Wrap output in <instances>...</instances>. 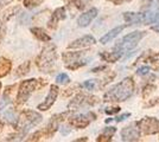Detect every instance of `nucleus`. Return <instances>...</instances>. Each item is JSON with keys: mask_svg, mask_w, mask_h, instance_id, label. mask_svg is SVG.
Wrapping results in <instances>:
<instances>
[{"mask_svg": "<svg viewBox=\"0 0 159 142\" xmlns=\"http://www.w3.org/2000/svg\"><path fill=\"white\" fill-rule=\"evenodd\" d=\"M135 90V83L132 77H126L114 87L108 89L105 96L103 101L106 102H124L132 97Z\"/></svg>", "mask_w": 159, "mask_h": 142, "instance_id": "1", "label": "nucleus"}, {"mask_svg": "<svg viewBox=\"0 0 159 142\" xmlns=\"http://www.w3.org/2000/svg\"><path fill=\"white\" fill-rule=\"evenodd\" d=\"M57 62V51L53 44L43 47L40 54L36 58V65L42 72H52Z\"/></svg>", "mask_w": 159, "mask_h": 142, "instance_id": "2", "label": "nucleus"}, {"mask_svg": "<svg viewBox=\"0 0 159 142\" xmlns=\"http://www.w3.org/2000/svg\"><path fill=\"white\" fill-rule=\"evenodd\" d=\"M42 120H43V117L39 113H37L34 110H30V109H25L18 116V120H17V123L14 127L18 130H20L21 133L26 134V131H29L33 127H36L37 124H39Z\"/></svg>", "mask_w": 159, "mask_h": 142, "instance_id": "3", "label": "nucleus"}, {"mask_svg": "<svg viewBox=\"0 0 159 142\" xmlns=\"http://www.w3.org/2000/svg\"><path fill=\"white\" fill-rule=\"evenodd\" d=\"M145 36H146L145 31H133L131 33L124 36V37L115 44L114 49L124 54L125 51H129V50L134 49Z\"/></svg>", "mask_w": 159, "mask_h": 142, "instance_id": "4", "label": "nucleus"}, {"mask_svg": "<svg viewBox=\"0 0 159 142\" xmlns=\"http://www.w3.org/2000/svg\"><path fill=\"white\" fill-rule=\"evenodd\" d=\"M37 88H38V80L36 78H30V80H25L21 82L19 84L17 97H16V107L23 105Z\"/></svg>", "mask_w": 159, "mask_h": 142, "instance_id": "5", "label": "nucleus"}, {"mask_svg": "<svg viewBox=\"0 0 159 142\" xmlns=\"http://www.w3.org/2000/svg\"><path fill=\"white\" fill-rule=\"evenodd\" d=\"M98 103H99V97L93 96V95H86L83 93H80L70 101V103L68 104V108L79 109L83 108V107H93Z\"/></svg>", "mask_w": 159, "mask_h": 142, "instance_id": "6", "label": "nucleus"}, {"mask_svg": "<svg viewBox=\"0 0 159 142\" xmlns=\"http://www.w3.org/2000/svg\"><path fill=\"white\" fill-rule=\"evenodd\" d=\"M135 124L140 131L145 135H153V134L159 133V120H157L156 117L147 116V117L141 118Z\"/></svg>", "mask_w": 159, "mask_h": 142, "instance_id": "7", "label": "nucleus"}, {"mask_svg": "<svg viewBox=\"0 0 159 142\" xmlns=\"http://www.w3.org/2000/svg\"><path fill=\"white\" fill-rule=\"evenodd\" d=\"M58 93H60V89L57 87V84H52L50 87V90L48 93V96L45 97L44 102H42L40 104H38L37 109L40 110V111H47L53 105V103L57 100V96H58Z\"/></svg>", "mask_w": 159, "mask_h": 142, "instance_id": "8", "label": "nucleus"}, {"mask_svg": "<svg viewBox=\"0 0 159 142\" xmlns=\"http://www.w3.org/2000/svg\"><path fill=\"white\" fill-rule=\"evenodd\" d=\"M120 134H121V140L125 142L138 141L140 139V130H139V128L137 127V124H135V127H134L133 124H131V126H128V127L122 128Z\"/></svg>", "mask_w": 159, "mask_h": 142, "instance_id": "9", "label": "nucleus"}, {"mask_svg": "<svg viewBox=\"0 0 159 142\" xmlns=\"http://www.w3.org/2000/svg\"><path fill=\"white\" fill-rule=\"evenodd\" d=\"M66 18V7H58L56 8L51 14V18L50 20L48 21V27L51 28V30H56L58 26V23L61 20H64Z\"/></svg>", "mask_w": 159, "mask_h": 142, "instance_id": "10", "label": "nucleus"}, {"mask_svg": "<svg viewBox=\"0 0 159 142\" xmlns=\"http://www.w3.org/2000/svg\"><path fill=\"white\" fill-rule=\"evenodd\" d=\"M98 13H99V11H98V8H95V7L88 10L87 12L82 13L79 17V19H77V25H79L80 27H87L96 17H98Z\"/></svg>", "mask_w": 159, "mask_h": 142, "instance_id": "11", "label": "nucleus"}, {"mask_svg": "<svg viewBox=\"0 0 159 142\" xmlns=\"http://www.w3.org/2000/svg\"><path fill=\"white\" fill-rule=\"evenodd\" d=\"M90 123V118H89V115L87 114H80V115H75L73 117H69V124L74 127V128L77 129H84L86 127L89 126Z\"/></svg>", "mask_w": 159, "mask_h": 142, "instance_id": "12", "label": "nucleus"}, {"mask_svg": "<svg viewBox=\"0 0 159 142\" xmlns=\"http://www.w3.org/2000/svg\"><path fill=\"white\" fill-rule=\"evenodd\" d=\"M95 43H96V41H95V38H94L93 36L87 34V36H83V37H81L79 39H76V41H71V43L68 45V49H82V47H88V46H90V45H94Z\"/></svg>", "mask_w": 159, "mask_h": 142, "instance_id": "13", "label": "nucleus"}, {"mask_svg": "<svg viewBox=\"0 0 159 142\" xmlns=\"http://www.w3.org/2000/svg\"><path fill=\"white\" fill-rule=\"evenodd\" d=\"M124 19L128 25H139L144 24V14L141 12H125Z\"/></svg>", "mask_w": 159, "mask_h": 142, "instance_id": "14", "label": "nucleus"}, {"mask_svg": "<svg viewBox=\"0 0 159 142\" xmlns=\"http://www.w3.org/2000/svg\"><path fill=\"white\" fill-rule=\"evenodd\" d=\"M127 25H119V26L114 27V28H112L111 31H108L103 37H101V39H100V43L101 44H107V43H111V41H113V39H115L118 36H119L124 30H125V27H126Z\"/></svg>", "mask_w": 159, "mask_h": 142, "instance_id": "15", "label": "nucleus"}, {"mask_svg": "<svg viewBox=\"0 0 159 142\" xmlns=\"http://www.w3.org/2000/svg\"><path fill=\"white\" fill-rule=\"evenodd\" d=\"M87 51H79V52H64L62 54V58L64 61V64L66 65H70L75 62H79L81 59H83V56L86 54Z\"/></svg>", "mask_w": 159, "mask_h": 142, "instance_id": "16", "label": "nucleus"}, {"mask_svg": "<svg viewBox=\"0 0 159 142\" xmlns=\"http://www.w3.org/2000/svg\"><path fill=\"white\" fill-rule=\"evenodd\" d=\"M31 33L40 41H44V43H48V41H51V37L48 34V32L42 28V27H31Z\"/></svg>", "mask_w": 159, "mask_h": 142, "instance_id": "17", "label": "nucleus"}, {"mask_svg": "<svg viewBox=\"0 0 159 142\" xmlns=\"http://www.w3.org/2000/svg\"><path fill=\"white\" fill-rule=\"evenodd\" d=\"M100 56H101V58H102L105 62H108V63H115V62H118L120 58H121L122 52H120V51H118V50L114 49V51H112V52H102Z\"/></svg>", "mask_w": 159, "mask_h": 142, "instance_id": "18", "label": "nucleus"}, {"mask_svg": "<svg viewBox=\"0 0 159 142\" xmlns=\"http://www.w3.org/2000/svg\"><path fill=\"white\" fill-rule=\"evenodd\" d=\"M11 69H12V62L5 57H1L0 58V78H4L5 76L10 74Z\"/></svg>", "mask_w": 159, "mask_h": 142, "instance_id": "19", "label": "nucleus"}, {"mask_svg": "<svg viewBox=\"0 0 159 142\" xmlns=\"http://www.w3.org/2000/svg\"><path fill=\"white\" fill-rule=\"evenodd\" d=\"M30 67H31V63L27 61V62H24L23 64H20L19 67L17 68L16 70V76L17 77H23V76H25V75L29 74V71H30Z\"/></svg>", "mask_w": 159, "mask_h": 142, "instance_id": "20", "label": "nucleus"}, {"mask_svg": "<svg viewBox=\"0 0 159 142\" xmlns=\"http://www.w3.org/2000/svg\"><path fill=\"white\" fill-rule=\"evenodd\" d=\"M4 116H5V118H6L10 123H12L13 126H16L17 120H18V116L16 114L14 109H7L6 111H5V114H4Z\"/></svg>", "mask_w": 159, "mask_h": 142, "instance_id": "21", "label": "nucleus"}, {"mask_svg": "<svg viewBox=\"0 0 159 142\" xmlns=\"http://www.w3.org/2000/svg\"><path fill=\"white\" fill-rule=\"evenodd\" d=\"M82 88H84L86 90H89V91H93L95 89L99 87V81L98 80H88V81L83 82L81 84Z\"/></svg>", "mask_w": 159, "mask_h": 142, "instance_id": "22", "label": "nucleus"}, {"mask_svg": "<svg viewBox=\"0 0 159 142\" xmlns=\"http://www.w3.org/2000/svg\"><path fill=\"white\" fill-rule=\"evenodd\" d=\"M42 139H48L47 133H45V130H44V129H42V130H38V131L33 133L32 135L27 139V141H39V140H42Z\"/></svg>", "mask_w": 159, "mask_h": 142, "instance_id": "23", "label": "nucleus"}, {"mask_svg": "<svg viewBox=\"0 0 159 142\" xmlns=\"http://www.w3.org/2000/svg\"><path fill=\"white\" fill-rule=\"evenodd\" d=\"M88 63H89V59L83 58V59H81V61H79V62H75V63L70 64V65H66V68L69 69V70H76V69L84 67V65H86V64H88Z\"/></svg>", "mask_w": 159, "mask_h": 142, "instance_id": "24", "label": "nucleus"}, {"mask_svg": "<svg viewBox=\"0 0 159 142\" xmlns=\"http://www.w3.org/2000/svg\"><path fill=\"white\" fill-rule=\"evenodd\" d=\"M43 1L44 0H24V6L27 8H33V7L40 5Z\"/></svg>", "mask_w": 159, "mask_h": 142, "instance_id": "25", "label": "nucleus"}, {"mask_svg": "<svg viewBox=\"0 0 159 142\" xmlns=\"http://www.w3.org/2000/svg\"><path fill=\"white\" fill-rule=\"evenodd\" d=\"M56 82L57 84H68L70 82V78L66 74H60L56 77Z\"/></svg>", "mask_w": 159, "mask_h": 142, "instance_id": "26", "label": "nucleus"}, {"mask_svg": "<svg viewBox=\"0 0 159 142\" xmlns=\"http://www.w3.org/2000/svg\"><path fill=\"white\" fill-rule=\"evenodd\" d=\"M19 11V6H16V7H12L11 10H8V11H6L5 13H4V20L6 21V20H8L12 15H14V14L17 13Z\"/></svg>", "mask_w": 159, "mask_h": 142, "instance_id": "27", "label": "nucleus"}, {"mask_svg": "<svg viewBox=\"0 0 159 142\" xmlns=\"http://www.w3.org/2000/svg\"><path fill=\"white\" fill-rule=\"evenodd\" d=\"M154 90H156V87H154L153 84H147L145 88H144V90H143V97H144V98L148 97Z\"/></svg>", "mask_w": 159, "mask_h": 142, "instance_id": "28", "label": "nucleus"}, {"mask_svg": "<svg viewBox=\"0 0 159 142\" xmlns=\"http://www.w3.org/2000/svg\"><path fill=\"white\" fill-rule=\"evenodd\" d=\"M120 111V107H108L106 108L105 113L107 115H114V114H118Z\"/></svg>", "mask_w": 159, "mask_h": 142, "instance_id": "29", "label": "nucleus"}, {"mask_svg": "<svg viewBox=\"0 0 159 142\" xmlns=\"http://www.w3.org/2000/svg\"><path fill=\"white\" fill-rule=\"evenodd\" d=\"M150 67H146V65H144V67H141V68H139L138 70H137V75H139V76H146V75L150 72Z\"/></svg>", "mask_w": 159, "mask_h": 142, "instance_id": "30", "label": "nucleus"}, {"mask_svg": "<svg viewBox=\"0 0 159 142\" xmlns=\"http://www.w3.org/2000/svg\"><path fill=\"white\" fill-rule=\"evenodd\" d=\"M158 2H159V0H144V5L146 6L147 10H150V8H152L153 6H156Z\"/></svg>", "mask_w": 159, "mask_h": 142, "instance_id": "31", "label": "nucleus"}, {"mask_svg": "<svg viewBox=\"0 0 159 142\" xmlns=\"http://www.w3.org/2000/svg\"><path fill=\"white\" fill-rule=\"evenodd\" d=\"M115 133H116V128H115V127H108V128H106L105 130H103V134L111 136V137H112Z\"/></svg>", "mask_w": 159, "mask_h": 142, "instance_id": "32", "label": "nucleus"}, {"mask_svg": "<svg viewBox=\"0 0 159 142\" xmlns=\"http://www.w3.org/2000/svg\"><path fill=\"white\" fill-rule=\"evenodd\" d=\"M111 140H112V137H111V136H108V135H106V134H103V133H102V134H101V135L96 139V141H98V142H109Z\"/></svg>", "mask_w": 159, "mask_h": 142, "instance_id": "33", "label": "nucleus"}, {"mask_svg": "<svg viewBox=\"0 0 159 142\" xmlns=\"http://www.w3.org/2000/svg\"><path fill=\"white\" fill-rule=\"evenodd\" d=\"M77 87H80V85H74V87H71V88H69V89H66V91L63 93V97H69L70 95H73L74 94V91H75V89L77 88Z\"/></svg>", "mask_w": 159, "mask_h": 142, "instance_id": "34", "label": "nucleus"}, {"mask_svg": "<svg viewBox=\"0 0 159 142\" xmlns=\"http://www.w3.org/2000/svg\"><path fill=\"white\" fill-rule=\"evenodd\" d=\"M131 116V113H125V114H122V115L118 116L116 118H115V122H122L124 120H126L127 117H129Z\"/></svg>", "mask_w": 159, "mask_h": 142, "instance_id": "35", "label": "nucleus"}, {"mask_svg": "<svg viewBox=\"0 0 159 142\" xmlns=\"http://www.w3.org/2000/svg\"><path fill=\"white\" fill-rule=\"evenodd\" d=\"M11 1H12V0H0V10H1V8H4L6 5H8Z\"/></svg>", "mask_w": 159, "mask_h": 142, "instance_id": "36", "label": "nucleus"}, {"mask_svg": "<svg viewBox=\"0 0 159 142\" xmlns=\"http://www.w3.org/2000/svg\"><path fill=\"white\" fill-rule=\"evenodd\" d=\"M151 30H152V31H156L157 33H159V20L156 21V24L151 26Z\"/></svg>", "mask_w": 159, "mask_h": 142, "instance_id": "37", "label": "nucleus"}, {"mask_svg": "<svg viewBox=\"0 0 159 142\" xmlns=\"http://www.w3.org/2000/svg\"><path fill=\"white\" fill-rule=\"evenodd\" d=\"M156 104H159V97L154 98V100L151 101L150 103H147V107H152V105H156Z\"/></svg>", "mask_w": 159, "mask_h": 142, "instance_id": "38", "label": "nucleus"}, {"mask_svg": "<svg viewBox=\"0 0 159 142\" xmlns=\"http://www.w3.org/2000/svg\"><path fill=\"white\" fill-rule=\"evenodd\" d=\"M109 1H112L113 4H115V5H121L122 2H126V1H131V0H109Z\"/></svg>", "mask_w": 159, "mask_h": 142, "instance_id": "39", "label": "nucleus"}, {"mask_svg": "<svg viewBox=\"0 0 159 142\" xmlns=\"http://www.w3.org/2000/svg\"><path fill=\"white\" fill-rule=\"evenodd\" d=\"M105 69H106V67H98V68H94L92 70V72H98L100 70H105Z\"/></svg>", "mask_w": 159, "mask_h": 142, "instance_id": "40", "label": "nucleus"}, {"mask_svg": "<svg viewBox=\"0 0 159 142\" xmlns=\"http://www.w3.org/2000/svg\"><path fill=\"white\" fill-rule=\"evenodd\" d=\"M2 33H4V27H2V25H1V23H0V38H1V36H2Z\"/></svg>", "mask_w": 159, "mask_h": 142, "instance_id": "41", "label": "nucleus"}, {"mask_svg": "<svg viewBox=\"0 0 159 142\" xmlns=\"http://www.w3.org/2000/svg\"><path fill=\"white\" fill-rule=\"evenodd\" d=\"M80 141H88V139L87 137H83V139H77L76 142H80Z\"/></svg>", "mask_w": 159, "mask_h": 142, "instance_id": "42", "label": "nucleus"}, {"mask_svg": "<svg viewBox=\"0 0 159 142\" xmlns=\"http://www.w3.org/2000/svg\"><path fill=\"white\" fill-rule=\"evenodd\" d=\"M2 127H4V123H2V122H0V131L2 130Z\"/></svg>", "mask_w": 159, "mask_h": 142, "instance_id": "43", "label": "nucleus"}, {"mask_svg": "<svg viewBox=\"0 0 159 142\" xmlns=\"http://www.w3.org/2000/svg\"><path fill=\"white\" fill-rule=\"evenodd\" d=\"M0 90H1V82H0Z\"/></svg>", "mask_w": 159, "mask_h": 142, "instance_id": "44", "label": "nucleus"}, {"mask_svg": "<svg viewBox=\"0 0 159 142\" xmlns=\"http://www.w3.org/2000/svg\"><path fill=\"white\" fill-rule=\"evenodd\" d=\"M86 1H87V0H86Z\"/></svg>", "mask_w": 159, "mask_h": 142, "instance_id": "45", "label": "nucleus"}]
</instances>
